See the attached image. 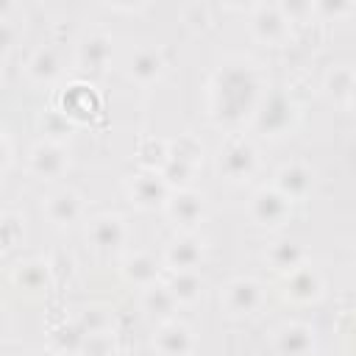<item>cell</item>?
I'll list each match as a JSON object with an SVG mask.
<instances>
[{
	"label": "cell",
	"mask_w": 356,
	"mask_h": 356,
	"mask_svg": "<svg viewBox=\"0 0 356 356\" xmlns=\"http://www.w3.org/2000/svg\"><path fill=\"white\" fill-rule=\"evenodd\" d=\"M300 111H298V100L286 92V89H275V92H264L250 122L256 128V134L261 136H270V139H278V136H286L295 122H298Z\"/></svg>",
	"instance_id": "3"
},
{
	"label": "cell",
	"mask_w": 356,
	"mask_h": 356,
	"mask_svg": "<svg viewBox=\"0 0 356 356\" xmlns=\"http://www.w3.org/2000/svg\"><path fill=\"white\" fill-rule=\"evenodd\" d=\"M303 259H306L303 248H300L298 242H292V239H275V242H270L267 250H264V261H267L275 273H284V275H286L289 270L300 267Z\"/></svg>",
	"instance_id": "24"
},
{
	"label": "cell",
	"mask_w": 356,
	"mask_h": 356,
	"mask_svg": "<svg viewBox=\"0 0 356 356\" xmlns=\"http://www.w3.org/2000/svg\"><path fill=\"white\" fill-rule=\"evenodd\" d=\"M17 11V6L14 3H8V0H0V19H11V14Z\"/></svg>",
	"instance_id": "40"
},
{
	"label": "cell",
	"mask_w": 356,
	"mask_h": 356,
	"mask_svg": "<svg viewBox=\"0 0 356 356\" xmlns=\"http://www.w3.org/2000/svg\"><path fill=\"white\" fill-rule=\"evenodd\" d=\"M106 356H122V353H120V350H117V348H114V350H108V353H106Z\"/></svg>",
	"instance_id": "44"
},
{
	"label": "cell",
	"mask_w": 356,
	"mask_h": 356,
	"mask_svg": "<svg viewBox=\"0 0 356 356\" xmlns=\"http://www.w3.org/2000/svg\"><path fill=\"white\" fill-rule=\"evenodd\" d=\"M108 8H111V11H142V8H147V6H136V3H128V6H120V3H108Z\"/></svg>",
	"instance_id": "41"
},
{
	"label": "cell",
	"mask_w": 356,
	"mask_h": 356,
	"mask_svg": "<svg viewBox=\"0 0 356 356\" xmlns=\"http://www.w3.org/2000/svg\"><path fill=\"white\" fill-rule=\"evenodd\" d=\"M111 61V36L103 31H89L75 44V64L86 75H100Z\"/></svg>",
	"instance_id": "12"
},
{
	"label": "cell",
	"mask_w": 356,
	"mask_h": 356,
	"mask_svg": "<svg viewBox=\"0 0 356 356\" xmlns=\"http://www.w3.org/2000/svg\"><path fill=\"white\" fill-rule=\"evenodd\" d=\"M83 328L78 325V320H61L56 325H50V345L58 353H78L83 345Z\"/></svg>",
	"instance_id": "27"
},
{
	"label": "cell",
	"mask_w": 356,
	"mask_h": 356,
	"mask_svg": "<svg viewBox=\"0 0 356 356\" xmlns=\"http://www.w3.org/2000/svg\"><path fill=\"white\" fill-rule=\"evenodd\" d=\"M170 192L172 189L156 170H139L128 178V197L139 209H164Z\"/></svg>",
	"instance_id": "11"
},
{
	"label": "cell",
	"mask_w": 356,
	"mask_h": 356,
	"mask_svg": "<svg viewBox=\"0 0 356 356\" xmlns=\"http://www.w3.org/2000/svg\"><path fill=\"white\" fill-rule=\"evenodd\" d=\"M220 303L222 309L231 314V317H248V314H256L261 306H264V286L259 278H250V275H239V278H231L222 292H220Z\"/></svg>",
	"instance_id": "5"
},
{
	"label": "cell",
	"mask_w": 356,
	"mask_h": 356,
	"mask_svg": "<svg viewBox=\"0 0 356 356\" xmlns=\"http://www.w3.org/2000/svg\"><path fill=\"white\" fill-rule=\"evenodd\" d=\"M284 298L295 306H309V303H317L323 295H325V278L317 267L312 264H300L295 270H289L284 275Z\"/></svg>",
	"instance_id": "7"
},
{
	"label": "cell",
	"mask_w": 356,
	"mask_h": 356,
	"mask_svg": "<svg viewBox=\"0 0 356 356\" xmlns=\"http://www.w3.org/2000/svg\"><path fill=\"white\" fill-rule=\"evenodd\" d=\"M175 309H178V300L172 298L164 281H156L142 289V312H147L150 317H159L164 323V320H172Z\"/></svg>",
	"instance_id": "25"
},
{
	"label": "cell",
	"mask_w": 356,
	"mask_h": 356,
	"mask_svg": "<svg viewBox=\"0 0 356 356\" xmlns=\"http://www.w3.org/2000/svg\"><path fill=\"white\" fill-rule=\"evenodd\" d=\"M58 72H61V58L53 44H39L25 61V75L33 83H50L58 78Z\"/></svg>",
	"instance_id": "22"
},
{
	"label": "cell",
	"mask_w": 356,
	"mask_h": 356,
	"mask_svg": "<svg viewBox=\"0 0 356 356\" xmlns=\"http://www.w3.org/2000/svg\"><path fill=\"white\" fill-rule=\"evenodd\" d=\"M164 284L178 303H195L203 292V278L195 270H175V273H170V278Z\"/></svg>",
	"instance_id": "26"
},
{
	"label": "cell",
	"mask_w": 356,
	"mask_h": 356,
	"mask_svg": "<svg viewBox=\"0 0 356 356\" xmlns=\"http://www.w3.org/2000/svg\"><path fill=\"white\" fill-rule=\"evenodd\" d=\"M217 170L231 184H242V181L253 178V172L259 170V150H256V145L248 136H242V134H231L220 145Z\"/></svg>",
	"instance_id": "4"
},
{
	"label": "cell",
	"mask_w": 356,
	"mask_h": 356,
	"mask_svg": "<svg viewBox=\"0 0 356 356\" xmlns=\"http://www.w3.org/2000/svg\"><path fill=\"white\" fill-rule=\"evenodd\" d=\"M47 267H50L53 284H64V281H70L72 273H75V259H72V253H67V250H56V253L47 259Z\"/></svg>",
	"instance_id": "33"
},
{
	"label": "cell",
	"mask_w": 356,
	"mask_h": 356,
	"mask_svg": "<svg viewBox=\"0 0 356 356\" xmlns=\"http://www.w3.org/2000/svg\"><path fill=\"white\" fill-rule=\"evenodd\" d=\"M273 345H275L278 356H312L314 348H317V331L309 323L292 320V323H284L275 331Z\"/></svg>",
	"instance_id": "13"
},
{
	"label": "cell",
	"mask_w": 356,
	"mask_h": 356,
	"mask_svg": "<svg viewBox=\"0 0 356 356\" xmlns=\"http://www.w3.org/2000/svg\"><path fill=\"white\" fill-rule=\"evenodd\" d=\"M261 95V67L245 56H231L209 78V117L220 128H236L253 117Z\"/></svg>",
	"instance_id": "1"
},
{
	"label": "cell",
	"mask_w": 356,
	"mask_h": 356,
	"mask_svg": "<svg viewBox=\"0 0 356 356\" xmlns=\"http://www.w3.org/2000/svg\"><path fill=\"white\" fill-rule=\"evenodd\" d=\"M86 239L97 248V250H117V248H122L125 245V239H128V225H125V220L120 217V214H111V211H106V214H97V217H92L89 220V225H86Z\"/></svg>",
	"instance_id": "18"
},
{
	"label": "cell",
	"mask_w": 356,
	"mask_h": 356,
	"mask_svg": "<svg viewBox=\"0 0 356 356\" xmlns=\"http://www.w3.org/2000/svg\"><path fill=\"white\" fill-rule=\"evenodd\" d=\"M292 217V203L273 186H261L250 197V220L261 228H281Z\"/></svg>",
	"instance_id": "9"
},
{
	"label": "cell",
	"mask_w": 356,
	"mask_h": 356,
	"mask_svg": "<svg viewBox=\"0 0 356 356\" xmlns=\"http://www.w3.org/2000/svg\"><path fill=\"white\" fill-rule=\"evenodd\" d=\"M6 325H8V317H6V309L0 306V334L6 331Z\"/></svg>",
	"instance_id": "42"
},
{
	"label": "cell",
	"mask_w": 356,
	"mask_h": 356,
	"mask_svg": "<svg viewBox=\"0 0 356 356\" xmlns=\"http://www.w3.org/2000/svg\"><path fill=\"white\" fill-rule=\"evenodd\" d=\"M53 111L70 125H95L103 120V95L89 78H75L53 95Z\"/></svg>",
	"instance_id": "2"
},
{
	"label": "cell",
	"mask_w": 356,
	"mask_h": 356,
	"mask_svg": "<svg viewBox=\"0 0 356 356\" xmlns=\"http://www.w3.org/2000/svg\"><path fill=\"white\" fill-rule=\"evenodd\" d=\"M353 11V3H345V0H320V3H312V14L314 17H323V19H339V17H348Z\"/></svg>",
	"instance_id": "36"
},
{
	"label": "cell",
	"mask_w": 356,
	"mask_h": 356,
	"mask_svg": "<svg viewBox=\"0 0 356 356\" xmlns=\"http://www.w3.org/2000/svg\"><path fill=\"white\" fill-rule=\"evenodd\" d=\"M70 167V150L58 139H39L28 153V172L39 181L61 178Z\"/></svg>",
	"instance_id": "6"
},
{
	"label": "cell",
	"mask_w": 356,
	"mask_h": 356,
	"mask_svg": "<svg viewBox=\"0 0 356 356\" xmlns=\"http://www.w3.org/2000/svg\"><path fill=\"white\" fill-rule=\"evenodd\" d=\"M170 159V150H167V139L161 136H145L139 145H136V161L142 170H161L164 161Z\"/></svg>",
	"instance_id": "28"
},
{
	"label": "cell",
	"mask_w": 356,
	"mask_h": 356,
	"mask_svg": "<svg viewBox=\"0 0 356 356\" xmlns=\"http://www.w3.org/2000/svg\"><path fill=\"white\" fill-rule=\"evenodd\" d=\"M42 211H44V217L53 225L67 228V225H72V222H78L83 217V195L75 192V189H70V186L56 189L53 195L44 197Z\"/></svg>",
	"instance_id": "17"
},
{
	"label": "cell",
	"mask_w": 356,
	"mask_h": 356,
	"mask_svg": "<svg viewBox=\"0 0 356 356\" xmlns=\"http://www.w3.org/2000/svg\"><path fill=\"white\" fill-rule=\"evenodd\" d=\"M292 25L286 22L278 3H256L250 8V33L261 44H281L289 39Z\"/></svg>",
	"instance_id": "8"
},
{
	"label": "cell",
	"mask_w": 356,
	"mask_h": 356,
	"mask_svg": "<svg viewBox=\"0 0 356 356\" xmlns=\"http://www.w3.org/2000/svg\"><path fill=\"white\" fill-rule=\"evenodd\" d=\"M164 214L172 225L184 228V231H192L206 214V197H203V192L189 189V186L186 189H172L167 203H164Z\"/></svg>",
	"instance_id": "10"
},
{
	"label": "cell",
	"mask_w": 356,
	"mask_h": 356,
	"mask_svg": "<svg viewBox=\"0 0 356 356\" xmlns=\"http://www.w3.org/2000/svg\"><path fill=\"white\" fill-rule=\"evenodd\" d=\"M167 150H170V159L184 161L189 167H197L203 161V145L195 134H178L175 139H167Z\"/></svg>",
	"instance_id": "29"
},
{
	"label": "cell",
	"mask_w": 356,
	"mask_h": 356,
	"mask_svg": "<svg viewBox=\"0 0 356 356\" xmlns=\"http://www.w3.org/2000/svg\"><path fill=\"white\" fill-rule=\"evenodd\" d=\"M159 172H161V178L167 181L170 189H186L189 181H192V175H195V167H189V164H184V161H175V159H167Z\"/></svg>",
	"instance_id": "32"
},
{
	"label": "cell",
	"mask_w": 356,
	"mask_h": 356,
	"mask_svg": "<svg viewBox=\"0 0 356 356\" xmlns=\"http://www.w3.org/2000/svg\"><path fill=\"white\" fill-rule=\"evenodd\" d=\"M164 70H167V58H164V53H161L159 47H153V44L136 47V50L131 53V58H128V67H125L128 78H131L134 83H139V86H153V83L164 75Z\"/></svg>",
	"instance_id": "16"
},
{
	"label": "cell",
	"mask_w": 356,
	"mask_h": 356,
	"mask_svg": "<svg viewBox=\"0 0 356 356\" xmlns=\"http://www.w3.org/2000/svg\"><path fill=\"white\" fill-rule=\"evenodd\" d=\"M323 89H325V95H328L334 103L350 108V103H353V89H356L353 67H350V64H331V70H328L325 78H323Z\"/></svg>",
	"instance_id": "23"
},
{
	"label": "cell",
	"mask_w": 356,
	"mask_h": 356,
	"mask_svg": "<svg viewBox=\"0 0 356 356\" xmlns=\"http://www.w3.org/2000/svg\"><path fill=\"white\" fill-rule=\"evenodd\" d=\"M314 186V172L306 161H286L278 167L275 172V181H273V189H278L289 203H298L303 200Z\"/></svg>",
	"instance_id": "14"
},
{
	"label": "cell",
	"mask_w": 356,
	"mask_h": 356,
	"mask_svg": "<svg viewBox=\"0 0 356 356\" xmlns=\"http://www.w3.org/2000/svg\"><path fill=\"white\" fill-rule=\"evenodd\" d=\"M203 239L195 236L192 231H184L178 236H172L164 248V264L170 267V273L175 270H195L203 261Z\"/></svg>",
	"instance_id": "19"
},
{
	"label": "cell",
	"mask_w": 356,
	"mask_h": 356,
	"mask_svg": "<svg viewBox=\"0 0 356 356\" xmlns=\"http://www.w3.org/2000/svg\"><path fill=\"white\" fill-rule=\"evenodd\" d=\"M153 348L159 350V356H192L195 334L181 320H164L153 334Z\"/></svg>",
	"instance_id": "15"
},
{
	"label": "cell",
	"mask_w": 356,
	"mask_h": 356,
	"mask_svg": "<svg viewBox=\"0 0 356 356\" xmlns=\"http://www.w3.org/2000/svg\"><path fill=\"white\" fill-rule=\"evenodd\" d=\"M39 125H42V131L47 134L44 139H58V136H61V134L70 128V122H67L61 114H56L53 108H50V111H47V114L39 120Z\"/></svg>",
	"instance_id": "37"
},
{
	"label": "cell",
	"mask_w": 356,
	"mask_h": 356,
	"mask_svg": "<svg viewBox=\"0 0 356 356\" xmlns=\"http://www.w3.org/2000/svg\"><path fill=\"white\" fill-rule=\"evenodd\" d=\"M8 161H11V142H8L6 131L0 128V172L8 167Z\"/></svg>",
	"instance_id": "39"
},
{
	"label": "cell",
	"mask_w": 356,
	"mask_h": 356,
	"mask_svg": "<svg viewBox=\"0 0 356 356\" xmlns=\"http://www.w3.org/2000/svg\"><path fill=\"white\" fill-rule=\"evenodd\" d=\"M0 83H3V75H0Z\"/></svg>",
	"instance_id": "45"
},
{
	"label": "cell",
	"mask_w": 356,
	"mask_h": 356,
	"mask_svg": "<svg viewBox=\"0 0 356 356\" xmlns=\"http://www.w3.org/2000/svg\"><path fill=\"white\" fill-rule=\"evenodd\" d=\"M120 273H122V278H125L128 284L145 289V286H150V284L159 281V275H161V261H159L153 253L134 250V253H128V256L120 261Z\"/></svg>",
	"instance_id": "20"
},
{
	"label": "cell",
	"mask_w": 356,
	"mask_h": 356,
	"mask_svg": "<svg viewBox=\"0 0 356 356\" xmlns=\"http://www.w3.org/2000/svg\"><path fill=\"white\" fill-rule=\"evenodd\" d=\"M14 42H17V28L11 25V19H0V56L8 53Z\"/></svg>",
	"instance_id": "38"
},
{
	"label": "cell",
	"mask_w": 356,
	"mask_h": 356,
	"mask_svg": "<svg viewBox=\"0 0 356 356\" xmlns=\"http://www.w3.org/2000/svg\"><path fill=\"white\" fill-rule=\"evenodd\" d=\"M11 284L19 289V292H42L53 284L50 278V267H47V259H22L11 267Z\"/></svg>",
	"instance_id": "21"
},
{
	"label": "cell",
	"mask_w": 356,
	"mask_h": 356,
	"mask_svg": "<svg viewBox=\"0 0 356 356\" xmlns=\"http://www.w3.org/2000/svg\"><path fill=\"white\" fill-rule=\"evenodd\" d=\"M22 236H25V220H22V214H17V211L0 214V256L8 253V250H14L22 242Z\"/></svg>",
	"instance_id": "30"
},
{
	"label": "cell",
	"mask_w": 356,
	"mask_h": 356,
	"mask_svg": "<svg viewBox=\"0 0 356 356\" xmlns=\"http://www.w3.org/2000/svg\"><path fill=\"white\" fill-rule=\"evenodd\" d=\"M108 350H114V331H108V334H86L78 353H83V356H106Z\"/></svg>",
	"instance_id": "35"
},
{
	"label": "cell",
	"mask_w": 356,
	"mask_h": 356,
	"mask_svg": "<svg viewBox=\"0 0 356 356\" xmlns=\"http://www.w3.org/2000/svg\"><path fill=\"white\" fill-rule=\"evenodd\" d=\"M36 356H64V353H58V350H53V348H47V350H39Z\"/></svg>",
	"instance_id": "43"
},
{
	"label": "cell",
	"mask_w": 356,
	"mask_h": 356,
	"mask_svg": "<svg viewBox=\"0 0 356 356\" xmlns=\"http://www.w3.org/2000/svg\"><path fill=\"white\" fill-rule=\"evenodd\" d=\"M181 19L192 28V31H203L211 25V8L206 3H189L181 8Z\"/></svg>",
	"instance_id": "34"
},
{
	"label": "cell",
	"mask_w": 356,
	"mask_h": 356,
	"mask_svg": "<svg viewBox=\"0 0 356 356\" xmlns=\"http://www.w3.org/2000/svg\"><path fill=\"white\" fill-rule=\"evenodd\" d=\"M78 325L83 328V334H108L114 328V312H108L106 306H86L78 317Z\"/></svg>",
	"instance_id": "31"
}]
</instances>
